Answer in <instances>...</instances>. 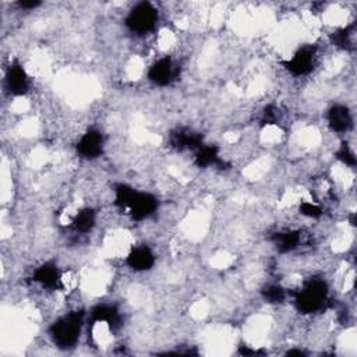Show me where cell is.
<instances>
[{
	"mask_svg": "<svg viewBox=\"0 0 357 357\" xmlns=\"http://www.w3.org/2000/svg\"><path fill=\"white\" fill-rule=\"evenodd\" d=\"M271 241L273 243L275 248L282 252H290L294 251L301 241V234L298 230H286V231H278L275 234H272Z\"/></svg>",
	"mask_w": 357,
	"mask_h": 357,
	"instance_id": "cell-15",
	"label": "cell"
},
{
	"mask_svg": "<svg viewBox=\"0 0 357 357\" xmlns=\"http://www.w3.org/2000/svg\"><path fill=\"white\" fill-rule=\"evenodd\" d=\"M261 296L268 304H282L287 297V291L280 284H266L261 289Z\"/></svg>",
	"mask_w": 357,
	"mask_h": 357,
	"instance_id": "cell-19",
	"label": "cell"
},
{
	"mask_svg": "<svg viewBox=\"0 0 357 357\" xmlns=\"http://www.w3.org/2000/svg\"><path fill=\"white\" fill-rule=\"evenodd\" d=\"M335 156H336V159H337L339 162H342L343 165H346V166H349V167H354V166H356V156H354V152H353L351 148L347 145V142H343V144L337 148Z\"/></svg>",
	"mask_w": 357,
	"mask_h": 357,
	"instance_id": "cell-20",
	"label": "cell"
},
{
	"mask_svg": "<svg viewBox=\"0 0 357 357\" xmlns=\"http://www.w3.org/2000/svg\"><path fill=\"white\" fill-rule=\"evenodd\" d=\"M91 319L106 324L110 331H117L121 326V314L113 304H96L91 310Z\"/></svg>",
	"mask_w": 357,
	"mask_h": 357,
	"instance_id": "cell-13",
	"label": "cell"
},
{
	"mask_svg": "<svg viewBox=\"0 0 357 357\" xmlns=\"http://www.w3.org/2000/svg\"><path fill=\"white\" fill-rule=\"evenodd\" d=\"M96 225V211L91 206H85L79 209L74 219H73V227L78 233H89Z\"/></svg>",
	"mask_w": 357,
	"mask_h": 357,
	"instance_id": "cell-16",
	"label": "cell"
},
{
	"mask_svg": "<svg viewBox=\"0 0 357 357\" xmlns=\"http://www.w3.org/2000/svg\"><path fill=\"white\" fill-rule=\"evenodd\" d=\"M169 144L173 149L178 152L197 151L201 145H204V137L201 132L191 128L178 127L170 132Z\"/></svg>",
	"mask_w": 357,
	"mask_h": 357,
	"instance_id": "cell-9",
	"label": "cell"
},
{
	"mask_svg": "<svg viewBox=\"0 0 357 357\" xmlns=\"http://www.w3.org/2000/svg\"><path fill=\"white\" fill-rule=\"evenodd\" d=\"M194 162L198 167L206 169L209 166H225V160L220 158L218 145H201L194 155Z\"/></svg>",
	"mask_w": 357,
	"mask_h": 357,
	"instance_id": "cell-14",
	"label": "cell"
},
{
	"mask_svg": "<svg viewBox=\"0 0 357 357\" xmlns=\"http://www.w3.org/2000/svg\"><path fill=\"white\" fill-rule=\"evenodd\" d=\"M103 149H105V138L98 128L86 130L75 144L77 155L86 160H93L102 156Z\"/></svg>",
	"mask_w": 357,
	"mask_h": 357,
	"instance_id": "cell-7",
	"label": "cell"
},
{
	"mask_svg": "<svg viewBox=\"0 0 357 357\" xmlns=\"http://www.w3.org/2000/svg\"><path fill=\"white\" fill-rule=\"evenodd\" d=\"M158 20V8L149 1H139L128 11L124 24L132 33L146 35L153 31Z\"/></svg>",
	"mask_w": 357,
	"mask_h": 357,
	"instance_id": "cell-3",
	"label": "cell"
},
{
	"mask_svg": "<svg viewBox=\"0 0 357 357\" xmlns=\"http://www.w3.org/2000/svg\"><path fill=\"white\" fill-rule=\"evenodd\" d=\"M17 6L24 8V10H33V8L40 6V1H38V0H28V1L24 0V1H18Z\"/></svg>",
	"mask_w": 357,
	"mask_h": 357,
	"instance_id": "cell-22",
	"label": "cell"
},
{
	"mask_svg": "<svg viewBox=\"0 0 357 357\" xmlns=\"http://www.w3.org/2000/svg\"><path fill=\"white\" fill-rule=\"evenodd\" d=\"M178 74H180V67L177 66V63L172 57L165 56L151 64V67L148 68L146 77L153 85L167 86L177 79Z\"/></svg>",
	"mask_w": 357,
	"mask_h": 357,
	"instance_id": "cell-5",
	"label": "cell"
},
{
	"mask_svg": "<svg viewBox=\"0 0 357 357\" xmlns=\"http://www.w3.org/2000/svg\"><path fill=\"white\" fill-rule=\"evenodd\" d=\"M158 206H159V201L153 194L137 190L126 211L132 220L139 222L152 216L156 212Z\"/></svg>",
	"mask_w": 357,
	"mask_h": 357,
	"instance_id": "cell-8",
	"label": "cell"
},
{
	"mask_svg": "<svg viewBox=\"0 0 357 357\" xmlns=\"http://www.w3.org/2000/svg\"><path fill=\"white\" fill-rule=\"evenodd\" d=\"M326 121L333 132H347L353 127V116L347 106L333 105L326 113Z\"/></svg>",
	"mask_w": 357,
	"mask_h": 357,
	"instance_id": "cell-12",
	"label": "cell"
},
{
	"mask_svg": "<svg viewBox=\"0 0 357 357\" xmlns=\"http://www.w3.org/2000/svg\"><path fill=\"white\" fill-rule=\"evenodd\" d=\"M84 325V312L71 311L57 318L49 328L52 342L60 349H71L77 344Z\"/></svg>",
	"mask_w": 357,
	"mask_h": 357,
	"instance_id": "cell-1",
	"label": "cell"
},
{
	"mask_svg": "<svg viewBox=\"0 0 357 357\" xmlns=\"http://www.w3.org/2000/svg\"><path fill=\"white\" fill-rule=\"evenodd\" d=\"M298 211H300L301 215H304L307 218H311V219H318L324 213V211L319 205L308 202V201H303L298 206Z\"/></svg>",
	"mask_w": 357,
	"mask_h": 357,
	"instance_id": "cell-21",
	"label": "cell"
},
{
	"mask_svg": "<svg viewBox=\"0 0 357 357\" xmlns=\"http://www.w3.org/2000/svg\"><path fill=\"white\" fill-rule=\"evenodd\" d=\"M155 259L156 257L153 251L148 245L142 244L131 248V251L126 257V264L130 269L135 272H145L155 265Z\"/></svg>",
	"mask_w": 357,
	"mask_h": 357,
	"instance_id": "cell-11",
	"label": "cell"
},
{
	"mask_svg": "<svg viewBox=\"0 0 357 357\" xmlns=\"http://www.w3.org/2000/svg\"><path fill=\"white\" fill-rule=\"evenodd\" d=\"M33 282L47 290H59L63 286L61 272L54 262H43L39 265L32 275Z\"/></svg>",
	"mask_w": 357,
	"mask_h": 357,
	"instance_id": "cell-10",
	"label": "cell"
},
{
	"mask_svg": "<svg viewBox=\"0 0 357 357\" xmlns=\"http://www.w3.org/2000/svg\"><path fill=\"white\" fill-rule=\"evenodd\" d=\"M317 61V47L314 45H304L294 52V54L282 63L283 68L294 77L307 75L312 71Z\"/></svg>",
	"mask_w": 357,
	"mask_h": 357,
	"instance_id": "cell-4",
	"label": "cell"
},
{
	"mask_svg": "<svg viewBox=\"0 0 357 357\" xmlns=\"http://www.w3.org/2000/svg\"><path fill=\"white\" fill-rule=\"evenodd\" d=\"M328 283L321 278H311L294 294V307L301 314L319 311L328 300Z\"/></svg>",
	"mask_w": 357,
	"mask_h": 357,
	"instance_id": "cell-2",
	"label": "cell"
},
{
	"mask_svg": "<svg viewBox=\"0 0 357 357\" xmlns=\"http://www.w3.org/2000/svg\"><path fill=\"white\" fill-rule=\"evenodd\" d=\"M329 40L333 46L342 49V50H350L353 49V26H343L336 31H333L329 35Z\"/></svg>",
	"mask_w": 357,
	"mask_h": 357,
	"instance_id": "cell-17",
	"label": "cell"
},
{
	"mask_svg": "<svg viewBox=\"0 0 357 357\" xmlns=\"http://www.w3.org/2000/svg\"><path fill=\"white\" fill-rule=\"evenodd\" d=\"M4 86L13 96H24L29 92L31 78L18 60H13L4 74Z\"/></svg>",
	"mask_w": 357,
	"mask_h": 357,
	"instance_id": "cell-6",
	"label": "cell"
},
{
	"mask_svg": "<svg viewBox=\"0 0 357 357\" xmlns=\"http://www.w3.org/2000/svg\"><path fill=\"white\" fill-rule=\"evenodd\" d=\"M113 191H114V205L117 208L126 211L137 190L126 183H119V184H116Z\"/></svg>",
	"mask_w": 357,
	"mask_h": 357,
	"instance_id": "cell-18",
	"label": "cell"
}]
</instances>
